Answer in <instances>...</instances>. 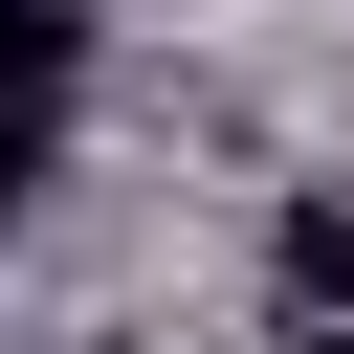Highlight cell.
<instances>
[{
  "mask_svg": "<svg viewBox=\"0 0 354 354\" xmlns=\"http://www.w3.org/2000/svg\"><path fill=\"white\" fill-rule=\"evenodd\" d=\"M266 266H288V310H310V332H354V199H288V221H266Z\"/></svg>",
  "mask_w": 354,
  "mask_h": 354,
  "instance_id": "obj_1",
  "label": "cell"
},
{
  "mask_svg": "<svg viewBox=\"0 0 354 354\" xmlns=\"http://www.w3.org/2000/svg\"><path fill=\"white\" fill-rule=\"evenodd\" d=\"M88 354H133V332H88Z\"/></svg>",
  "mask_w": 354,
  "mask_h": 354,
  "instance_id": "obj_2",
  "label": "cell"
},
{
  "mask_svg": "<svg viewBox=\"0 0 354 354\" xmlns=\"http://www.w3.org/2000/svg\"><path fill=\"white\" fill-rule=\"evenodd\" d=\"M310 354H354V332H310Z\"/></svg>",
  "mask_w": 354,
  "mask_h": 354,
  "instance_id": "obj_3",
  "label": "cell"
}]
</instances>
